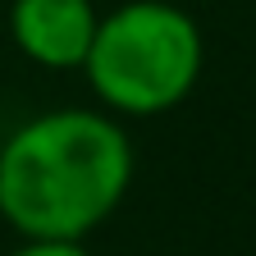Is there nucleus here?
I'll return each mask as SVG.
<instances>
[{
    "mask_svg": "<svg viewBox=\"0 0 256 256\" xmlns=\"http://www.w3.org/2000/svg\"><path fill=\"white\" fill-rule=\"evenodd\" d=\"M133 183V146L106 110H46L0 142V220L18 238H87Z\"/></svg>",
    "mask_w": 256,
    "mask_h": 256,
    "instance_id": "f257e3e1",
    "label": "nucleus"
},
{
    "mask_svg": "<svg viewBox=\"0 0 256 256\" xmlns=\"http://www.w3.org/2000/svg\"><path fill=\"white\" fill-rule=\"evenodd\" d=\"M101 23L92 0H14L10 37L42 69H82L92 32Z\"/></svg>",
    "mask_w": 256,
    "mask_h": 256,
    "instance_id": "7ed1b4c3",
    "label": "nucleus"
},
{
    "mask_svg": "<svg viewBox=\"0 0 256 256\" xmlns=\"http://www.w3.org/2000/svg\"><path fill=\"white\" fill-rule=\"evenodd\" d=\"M206 64L202 28L170 0H124L101 14L82 60L92 96L110 114L156 119L178 110Z\"/></svg>",
    "mask_w": 256,
    "mask_h": 256,
    "instance_id": "f03ea898",
    "label": "nucleus"
},
{
    "mask_svg": "<svg viewBox=\"0 0 256 256\" xmlns=\"http://www.w3.org/2000/svg\"><path fill=\"white\" fill-rule=\"evenodd\" d=\"M10 256H87L78 238H23Z\"/></svg>",
    "mask_w": 256,
    "mask_h": 256,
    "instance_id": "20e7f679",
    "label": "nucleus"
}]
</instances>
